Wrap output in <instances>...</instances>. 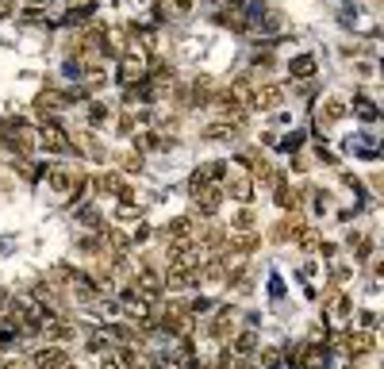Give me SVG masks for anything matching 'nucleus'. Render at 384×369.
I'll return each mask as SVG.
<instances>
[{"instance_id":"nucleus-1","label":"nucleus","mask_w":384,"mask_h":369,"mask_svg":"<svg viewBox=\"0 0 384 369\" xmlns=\"http://www.w3.org/2000/svg\"><path fill=\"white\" fill-rule=\"evenodd\" d=\"M35 146L47 154H73V139L62 131L58 119H43V127L35 131Z\"/></svg>"},{"instance_id":"nucleus-2","label":"nucleus","mask_w":384,"mask_h":369,"mask_svg":"<svg viewBox=\"0 0 384 369\" xmlns=\"http://www.w3.org/2000/svg\"><path fill=\"white\" fill-rule=\"evenodd\" d=\"M158 323H162L169 335H177V339H192V323H196V316L189 311V304H184V300H173L169 308L158 316Z\"/></svg>"},{"instance_id":"nucleus-3","label":"nucleus","mask_w":384,"mask_h":369,"mask_svg":"<svg viewBox=\"0 0 384 369\" xmlns=\"http://www.w3.org/2000/svg\"><path fill=\"white\" fill-rule=\"evenodd\" d=\"M146 66H150V54L127 50L123 58H119V85L131 88V85H139V81H146Z\"/></svg>"},{"instance_id":"nucleus-4","label":"nucleus","mask_w":384,"mask_h":369,"mask_svg":"<svg viewBox=\"0 0 384 369\" xmlns=\"http://www.w3.org/2000/svg\"><path fill=\"white\" fill-rule=\"evenodd\" d=\"M250 108H258V112H273V108L285 104V88L280 85H261V88H250V97H246Z\"/></svg>"},{"instance_id":"nucleus-5","label":"nucleus","mask_w":384,"mask_h":369,"mask_svg":"<svg viewBox=\"0 0 384 369\" xmlns=\"http://www.w3.org/2000/svg\"><path fill=\"white\" fill-rule=\"evenodd\" d=\"M73 177H77V169H69V165H50V169H43V181H47V189L54 196L73 193Z\"/></svg>"},{"instance_id":"nucleus-6","label":"nucleus","mask_w":384,"mask_h":369,"mask_svg":"<svg viewBox=\"0 0 384 369\" xmlns=\"http://www.w3.org/2000/svg\"><path fill=\"white\" fill-rule=\"evenodd\" d=\"M134 292H139L143 300H154V296H162V292H165L162 273L154 270V265H143V270H139V277H134Z\"/></svg>"},{"instance_id":"nucleus-7","label":"nucleus","mask_w":384,"mask_h":369,"mask_svg":"<svg viewBox=\"0 0 384 369\" xmlns=\"http://www.w3.org/2000/svg\"><path fill=\"white\" fill-rule=\"evenodd\" d=\"M376 339L369 335V331H346L342 335V350L350 354V358H365V354H373Z\"/></svg>"},{"instance_id":"nucleus-8","label":"nucleus","mask_w":384,"mask_h":369,"mask_svg":"<svg viewBox=\"0 0 384 369\" xmlns=\"http://www.w3.org/2000/svg\"><path fill=\"white\" fill-rule=\"evenodd\" d=\"M223 193L235 196L239 204H250V200H254V177H246V174H230L227 184H223Z\"/></svg>"},{"instance_id":"nucleus-9","label":"nucleus","mask_w":384,"mask_h":369,"mask_svg":"<svg viewBox=\"0 0 384 369\" xmlns=\"http://www.w3.org/2000/svg\"><path fill=\"white\" fill-rule=\"evenodd\" d=\"M196 196V219H208V215H215L219 212V204H223V189H215V184H208V189H200V193H192Z\"/></svg>"},{"instance_id":"nucleus-10","label":"nucleus","mask_w":384,"mask_h":369,"mask_svg":"<svg viewBox=\"0 0 384 369\" xmlns=\"http://www.w3.org/2000/svg\"><path fill=\"white\" fill-rule=\"evenodd\" d=\"M227 174V165L223 162H211V165H200L196 174L189 177V193H200V189H208L211 181H219V177Z\"/></svg>"},{"instance_id":"nucleus-11","label":"nucleus","mask_w":384,"mask_h":369,"mask_svg":"<svg viewBox=\"0 0 384 369\" xmlns=\"http://www.w3.org/2000/svg\"><path fill=\"white\" fill-rule=\"evenodd\" d=\"M35 369H66L69 366V354L62 346H43V350H35Z\"/></svg>"},{"instance_id":"nucleus-12","label":"nucleus","mask_w":384,"mask_h":369,"mask_svg":"<svg viewBox=\"0 0 384 369\" xmlns=\"http://www.w3.org/2000/svg\"><path fill=\"white\" fill-rule=\"evenodd\" d=\"M292 243L300 246V250H319V243H323V235L315 231V227H307V224H300L296 231H292Z\"/></svg>"},{"instance_id":"nucleus-13","label":"nucleus","mask_w":384,"mask_h":369,"mask_svg":"<svg viewBox=\"0 0 384 369\" xmlns=\"http://www.w3.org/2000/svg\"><path fill=\"white\" fill-rule=\"evenodd\" d=\"M211 97H215V93H211V81H208V78H196V81L189 85V104H192V108L211 104Z\"/></svg>"},{"instance_id":"nucleus-14","label":"nucleus","mask_w":384,"mask_h":369,"mask_svg":"<svg viewBox=\"0 0 384 369\" xmlns=\"http://www.w3.org/2000/svg\"><path fill=\"white\" fill-rule=\"evenodd\" d=\"M230 335H235V320H230V308H223L219 316H215V323H211V339H215V342H227Z\"/></svg>"},{"instance_id":"nucleus-15","label":"nucleus","mask_w":384,"mask_h":369,"mask_svg":"<svg viewBox=\"0 0 384 369\" xmlns=\"http://www.w3.org/2000/svg\"><path fill=\"white\" fill-rule=\"evenodd\" d=\"M288 73H292L296 81L315 78V58H311V54H300V58H292V62H288Z\"/></svg>"},{"instance_id":"nucleus-16","label":"nucleus","mask_w":384,"mask_h":369,"mask_svg":"<svg viewBox=\"0 0 384 369\" xmlns=\"http://www.w3.org/2000/svg\"><path fill=\"white\" fill-rule=\"evenodd\" d=\"M300 224H304V219H300V212H288L285 219L273 227V243H285V239H292V231H296Z\"/></svg>"},{"instance_id":"nucleus-17","label":"nucleus","mask_w":384,"mask_h":369,"mask_svg":"<svg viewBox=\"0 0 384 369\" xmlns=\"http://www.w3.org/2000/svg\"><path fill=\"white\" fill-rule=\"evenodd\" d=\"M230 350H235V354H254V350H258V335H254V331H239V335L230 339Z\"/></svg>"},{"instance_id":"nucleus-18","label":"nucleus","mask_w":384,"mask_h":369,"mask_svg":"<svg viewBox=\"0 0 384 369\" xmlns=\"http://www.w3.org/2000/svg\"><path fill=\"white\" fill-rule=\"evenodd\" d=\"M239 135V123H230V119H219V123L204 127V139H235Z\"/></svg>"},{"instance_id":"nucleus-19","label":"nucleus","mask_w":384,"mask_h":369,"mask_svg":"<svg viewBox=\"0 0 384 369\" xmlns=\"http://www.w3.org/2000/svg\"><path fill=\"white\" fill-rule=\"evenodd\" d=\"M254 227H258V219H254L250 208H242V212L230 215V231H254Z\"/></svg>"},{"instance_id":"nucleus-20","label":"nucleus","mask_w":384,"mask_h":369,"mask_svg":"<svg viewBox=\"0 0 384 369\" xmlns=\"http://www.w3.org/2000/svg\"><path fill=\"white\" fill-rule=\"evenodd\" d=\"M254 354H258V361H261L265 369H280V350H277V346H258Z\"/></svg>"},{"instance_id":"nucleus-21","label":"nucleus","mask_w":384,"mask_h":369,"mask_svg":"<svg viewBox=\"0 0 384 369\" xmlns=\"http://www.w3.org/2000/svg\"><path fill=\"white\" fill-rule=\"evenodd\" d=\"M192 8H196V0H173V4H165V16L184 20V16H192Z\"/></svg>"},{"instance_id":"nucleus-22","label":"nucleus","mask_w":384,"mask_h":369,"mask_svg":"<svg viewBox=\"0 0 384 369\" xmlns=\"http://www.w3.org/2000/svg\"><path fill=\"white\" fill-rule=\"evenodd\" d=\"M77 219H81V227H88V231H100V227H104V219H100V212H96V208H81V212H77Z\"/></svg>"},{"instance_id":"nucleus-23","label":"nucleus","mask_w":384,"mask_h":369,"mask_svg":"<svg viewBox=\"0 0 384 369\" xmlns=\"http://www.w3.org/2000/svg\"><path fill=\"white\" fill-rule=\"evenodd\" d=\"M143 165H146V158L139 154V150H134V154H123V158H119V169H123V174H143Z\"/></svg>"},{"instance_id":"nucleus-24","label":"nucleus","mask_w":384,"mask_h":369,"mask_svg":"<svg viewBox=\"0 0 384 369\" xmlns=\"http://www.w3.org/2000/svg\"><path fill=\"white\" fill-rule=\"evenodd\" d=\"M346 116V104H342V100H326V104H323V119H326V123H335V119H342Z\"/></svg>"},{"instance_id":"nucleus-25","label":"nucleus","mask_w":384,"mask_h":369,"mask_svg":"<svg viewBox=\"0 0 384 369\" xmlns=\"http://www.w3.org/2000/svg\"><path fill=\"white\" fill-rule=\"evenodd\" d=\"M104 119H108V108L104 104H93V108H88V123H93V127H104Z\"/></svg>"},{"instance_id":"nucleus-26","label":"nucleus","mask_w":384,"mask_h":369,"mask_svg":"<svg viewBox=\"0 0 384 369\" xmlns=\"http://www.w3.org/2000/svg\"><path fill=\"white\" fill-rule=\"evenodd\" d=\"M139 215L143 212H139L134 204H119V219H123V224H139Z\"/></svg>"},{"instance_id":"nucleus-27","label":"nucleus","mask_w":384,"mask_h":369,"mask_svg":"<svg viewBox=\"0 0 384 369\" xmlns=\"http://www.w3.org/2000/svg\"><path fill=\"white\" fill-rule=\"evenodd\" d=\"M354 108H357V112H361L365 119H376V108L369 104V100H365V97H354Z\"/></svg>"},{"instance_id":"nucleus-28","label":"nucleus","mask_w":384,"mask_h":369,"mask_svg":"<svg viewBox=\"0 0 384 369\" xmlns=\"http://www.w3.org/2000/svg\"><path fill=\"white\" fill-rule=\"evenodd\" d=\"M100 369H123V358H119V354H104V358H100Z\"/></svg>"},{"instance_id":"nucleus-29","label":"nucleus","mask_w":384,"mask_h":369,"mask_svg":"<svg viewBox=\"0 0 384 369\" xmlns=\"http://www.w3.org/2000/svg\"><path fill=\"white\" fill-rule=\"evenodd\" d=\"M134 131V116H119V135H131Z\"/></svg>"},{"instance_id":"nucleus-30","label":"nucleus","mask_w":384,"mask_h":369,"mask_svg":"<svg viewBox=\"0 0 384 369\" xmlns=\"http://www.w3.org/2000/svg\"><path fill=\"white\" fill-rule=\"evenodd\" d=\"M12 342H16V335H12V331H0V350H8Z\"/></svg>"},{"instance_id":"nucleus-31","label":"nucleus","mask_w":384,"mask_h":369,"mask_svg":"<svg viewBox=\"0 0 384 369\" xmlns=\"http://www.w3.org/2000/svg\"><path fill=\"white\" fill-rule=\"evenodd\" d=\"M12 12V0H0V16H8Z\"/></svg>"},{"instance_id":"nucleus-32","label":"nucleus","mask_w":384,"mask_h":369,"mask_svg":"<svg viewBox=\"0 0 384 369\" xmlns=\"http://www.w3.org/2000/svg\"><path fill=\"white\" fill-rule=\"evenodd\" d=\"M242 4H246V0H227V8H242Z\"/></svg>"},{"instance_id":"nucleus-33","label":"nucleus","mask_w":384,"mask_h":369,"mask_svg":"<svg viewBox=\"0 0 384 369\" xmlns=\"http://www.w3.org/2000/svg\"><path fill=\"white\" fill-rule=\"evenodd\" d=\"M4 369H23V366H16V361H12V366H4Z\"/></svg>"}]
</instances>
